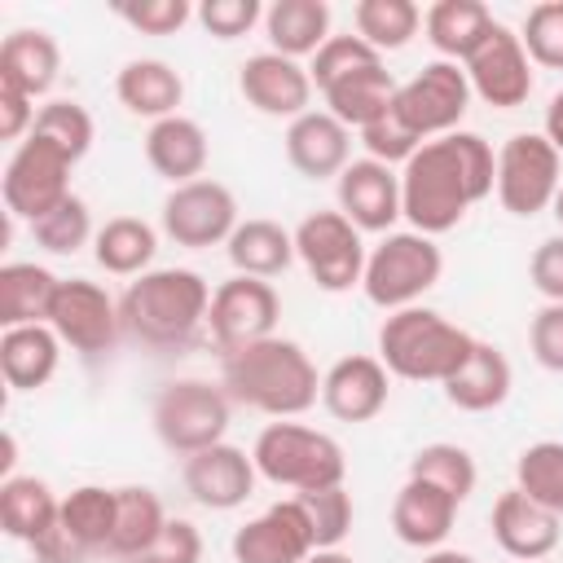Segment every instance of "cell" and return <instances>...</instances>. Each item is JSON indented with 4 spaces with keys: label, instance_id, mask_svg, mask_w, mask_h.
Instances as JSON below:
<instances>
[{
    "label": "cell",
    "instance_id": "cell-49",
    "mask_svg": "<svg viewBox=\"0 0 563 563\" xmlns=\"http://www.w3.org/2000/svg\"><path fill=\"white\" fill-rule=\"evenodd\" d=\"M528 347L541 369L563 374V303H541L528 321Z\"/></svg>",
    "mask_w": 563,
    "mask_h": 563
},
{
    "label": "cell",
    "instance_id": "cell-37",
    "mask_svg": "<svg viewBox=\"0 0 563 563\" xmlns=\"http://www.w3.org/2000/svg\"><path fill=\"white\" fill-rule=\"evenodd\" d=\"M154 251H158V233L141 216H114L92 238L97 264L106 273H114V277H141V273H150Z\"/></svg>",
    "mask_w": 563,
    "mask_h": 563
},
{
    "label": "cell",
    "instance_id": "cell-42",
    "mask_svg": "<svg viewBox=\"0 0 563 563\" xmlns=\"http://www.w3.org/2000/svg\"><path fill=\"white\" fill-rule=\"evenodd\" d=\"M295 501L308 515V528H312L317 550H339L343 537L352 532V519H356L352 493L343 484H334V488H317V493H295Z\"/></svg>",
    "mask_w": 563,
    "mask_h": 563
},
{
    "label": "cell",
    "instance_id": "cell-20",
    "mask_svg": "<svg viewBox=\"0 0 563 563\" xmlns=\"http://www.w3.org/2000/svg\"><path fill=\"white\" fill-rule=\"evenodd\" d=\"M387 396H391V374H387V365L378 356L352 352V356H339L321 374V405L339 422L378 418L387 409Z\"/></svg>",
    "mask_w": 563,
    "mask_h": 563
},
{
    "label": "cell",
    "instance_id": "cell-52",
    "mask_svg": "<svg viewBox=\"0 0 563 563\" xmlns=\"http://www.w3.org/2000/svg\"><path fill=\"white\" fill-rule=\"evenodd\" d=\"M35 101L31 97H22V92H13V88H0V136L4 141H26L31 136V128H35Z\"/></svg>",
    "mask_w": 563,
    "mask_h": 563
},
{
    "label": "cell",
    "instance_id": "cell-26",
    "mask_svg": "<svg viewBox=\"0 0 563 563\" xmlns=\"http://www.w3.org/2000/svg\"><path fill=\"white\" fill-rule=\"evenodd\" d=\"M114 97L128 114L136 119H172L180 114V101H185V79L176 75V66L158 62V57H132L119 75H114Z\"/></svg>",
    "mask_w": 563,
    "mask_h": 563
},
{
    "label": "cell",
    "instance_id": "cell-40",
    "mask_svg": "<svg viewBox=\"0 0 563 563\" xmlns=\"http://www.w3.org/2000/svg\"><path fill=\"white\" fill-rule=\"evenodd\" d=\"M409 475L440 484V488H444L449 497H457V501H466V497L475 493V479H479L475 457H471L462 444H449V440L422 444V449L409 457Z\"/></svg>",
    "mask_w": 563,
    "mask_h": 563
},
{
    "label": "cell",
    "instance_id": "cell-48",
    "mask_svg": "<svg viewBox=\"0 0 563 563\" xmlns=\"http://www.w3.org/2000/svg\"><path fill=\"white\" fill-rule=\"evenodd\" d=\"M119 18L141 35H176L194 18V9L189 0H136V4H119Z\"/></svg>",
    "mask_w": 563,
    "mask_h": 563
},
{
    "label": "cell",
    "instance_id": "cell-15",
    "mask_svg": "<svg viewBox=\"0 0 563 563\" xmlns=\"http://www.w3.org/2000/svg\"><path fill=\"white\" fill-rule=\"evenodd\" d=\"M462 70L471 79V92L497 110H515L532 97V57H528L519 31H510L506 22H493V31L462 62Z\"/></svg>",
    "mask_w": 563,
    "mask_h": 563
},
{
    "label": "cell",
    "instance_id": "cell-43",
    "mask_svg": "<svg viewBox=\"0 0 563 563\" xmlns=\"http://www.w3.org/2000/svg\"><path fill=\"white\" fill-rule=\"evenodd\" d=\"M31 238H35L44 251H53V255H75L88 238H97V233H92V211H88V202H84L79 194H70L66 202H57L48 216H40V220L31 224Z\"/></svg>",
    "mask_w": 563,
    "mask_h": 563
},
{
    "label": "cell",
    "instance_id": "cell-55",
    "mask_svg": "<svg viewBox=\"0 0 563 563\" xmlns=\"http://www.w3.org/2000/svg\"><path fill=\"white\" fill-rule=\"evenodd\" d=\"M303 563H352V554H343V550H312Z\"/></svg>",
    "mask_w": 563,
    "mask_h": 563
},
{
    "label": "cell",
    "instance_id": "cell-21",
    "mask_svg": "<svg viewBox=\"0 0 563 563\" xmlns=\"http://www.w3.org/2000/svg\"><path fill=\"white\" fill-rule=\"evenodd\" d=\"M493 541L515 559V563H537L559 545V515L545 510L541 501H532L523 488H506L493 501Z\"/></svg>",
    "mask_w": 563,
    "mask_h": 563
},
{
    "label": "cell",
    "instance_id": "cell-38",
    "mask_svg": "<svg viewBox=\"0 0 563 563\" xmlns=\"http://www.w3.org/2000/svg\"><path fill=\"white\" fill-rule=\"evenodd\" d=\"M352 26L374 53H396L418 35L422 9L413 0H356Z\"/></svg>",
    "mask_w": 563,
    "mask_h": 563
},
{
    "label": "cell",
    "instance_id": "cell-11",
    "mask_svg": "<svg viewBox=\"0 0 563 563\" xmlns=\"http://www.w3.org/2000/svg\"><path fill=\"white\" fill-rule=\"evenodd\" d=\"M471 79L457 62H427L413 79H405L396 88V114L405 119V128L418 136V141H435V136H449L457 132V123L466 119L471 110Z\"/></svg>",
    "mask_w": 563,
    "mask_h": 563
},
{
    "label": "cell",
    "instance_id": "cell-46",
    "mask_svg": "<svg viewBox=\"0 0 563 563\" xmlns=\"http://www.w3.org/2000/svg\"><path fill=\"white\" fill-rule=\"evenodd\" d=\"M361 145H365V158H378V163H387V167H405L427 141H418L409 128H405V119L396 114V106L383 114V119H374L369 128H361Z\"/></svg>",
    "mask_w": 563,
    "mask_h": 563
},
{
    "label": "cell",
    "instance_id": "cell-4",
    "mask_svg": "<svg viewBox=\"0 0 563 563\" xmlns=\"http://www.w3.org/2000/svg\"><path fill=\"white\" fill-rule=\"evenodd\" d=\"M475 347V334L440 317L435 308H400L387 312L378 325V361L387 374L409 378V383H449Z\"/></svg>",
    "mask_w": 563,
    "mask_h": 563
},
{
    "label": "cell",
    "instance_id": "cell-5",
    "mask_svg": "<svg viewBox=\"0 0 563 563\" xmlns=\"http://www.w3.org/2000/svg\"><path fill=\"white\" fill-rule=\"evenodd\" d=\"M251 457H255V471L277 484V488H290V493H317V488H334L343 484L347 475V457H343V444L317 427H303V422H268L255 444H251Z\"/></svg>",
    "mask_w": 563,
    "mask_h": 563
},
{
    "label": "cell",
    "instance_id": "cell-3",
    "mask_svg": "<svg viewBox=\"0 0 563 563\" xmlns=\"http://www.w3.org/2000/svg\"><path fill=\"white\" fill-rule=\"evenodd\" d=\"M211 312V286L194 268H150L128 282L119 295L123 334L154 352H176L194 343V334L207 325Z\"/></svg>",
    "mask_w": 563,
    "mask_h": 563
},
{
    "label": "cell",
    "instance_id": "cell-23",
    "mask_svg": "<svg viewBox=\"0 0 563 563\" xmlns=\"http://www.w3.org/2000/svg\"><path fill=\"white\" fill-rule=\"evenodd\" d=\"M286 158L308 180H339L352 163V128H343L330 110H308L286 128Z\"/></svg>",
    "mask_w": 563,
    "mask_h": 563
},
{
    "label": "cell",
    "instance_id": "cell-7",
    "mask_svg": "<svg viewBox=\"0 0 563 563\" xmlns=\"http://www.w3.org/2000/svg\"><path fill=\"white\" fill-rule=\"evenodd\" d=\"M229 391L220 383H207V378H176L167 383L158 396H154V409H150V422H154V435L163 440V449L189 457V453H202L211 444L224 440L229 431Z\"/></svg>",
    "mask_w": 563,
    "mask_h": 563
},
{
    "label": "cell",
    "instance_id": "cell-50",
    "mask_svg": "<svg viewBox=\"0 0 563 563\" xmlns=\"http://www.w3.org/2000/svg\"><path fill=\"white\" fill-rule=\"evenodd\" d=\"M136 563H202V532L189 519H167L158 541Z\"/></svg>",
    "mask_w": 563,
    "mask_h": 563
},
{
    "label": "cell",
    "instance_id": "cell-16",
    "mask_svg": "<svg viewBox=\"0 0 563 563\" xmlns=\"http://www.w3.org/2000/svg\"><path fill=\"white\" fill-rule=\"evenodd\" d=\"M238 92L246 106H255L268 119H299L312 110V75L295 57H282L273 48L251 53L238 66Z\"/></svg>",
    "mask_w": 563,
    "mask_h": 563
},
{
    "label": "cell",
    "instance_id": "cell-17",
    "mask_svg": "<svg viewBox=\"0 0 563 563\" xmlns=\"http://www.w3.org/2000/svg\"><path fill=\"white\" fill-rule=\"evenodd\" d=\"M229 550H233V563H303L317 550V541L303 506L286 497V501H273L264 515L246 519L233 532Z\"/></svg>",
    "mask_w": 563,
    "mask_h": 563
},
{
    "label": "cell",
    "instance_id": "cell-28",
    "mask_svg": "<svg viewBox=\"0 0 563 563\" xmlns=\"http://www.w3.org/2000/svg\"><path fill=\"white\" fill-rule=\"evenodd\" d=\"M114 515H119V493L101 488V484H79L62 497V515H57V532L75 545V554L88 563L92 554H110V537H114Z\"/></svg>",
    "mask_w": 563,
    "mask_h": 563
},
{
    "label": "cell",
    "instance_id": "cell-39",
    "mask_svg": "<svg viewBox=\"0 0 563 563\" xmlns=\"http://www.w3.org/2000/svg\"><path fill=\"white\" fill-rule=\"evenodd\" d=\"M515 488L563 519V440H537L515 462Z\"/></svg>",
    "mask_w": 563,
    "mask_h": 563
},
{
    "label": "cell",
    "instance_id": "cell-54",
    "mask_svg": "<svg viewBox=\"0 0 563 563\" xmlns=\"http://www.w3.org/2000/svg\"><path fill=\"white\" fill-rule=\"evenodd\" d=\"M422 563H479V559H475V554H466V550H444V545H440V550H427V559H422Z\"/></svg>",
    "mask_w": 563,
    "mask_h": 563
},
{
    "label": "cell",
    "instance_id": "cell-18",
    "mask_svg": "<svg viewBox=\"0 0 563 563\" xmlns=\"http://www.w3.org/2000/svg\"><path fill=\"white\" fill-rule=\"evenodd\" d=\"M334 198H339V211L361 233H391V224L405 216L400 211V172L378 158H352L334 180Z\"/></svg>",
    "mask_w": 563,
    "mask_h": 563
},
{
    "label": "cell",
    "instance_id": "cell-41",
    "mask_svg": "<svg viewBox=\"0 0 563 563\" xmlns=\"http://www.w3.org/2000/svg\"><path fill=\"white\" fill-rule=\"evenodd\" d=\"M31 132L44 136V141H53L57 150H66L75 163L92 150V136H97L92 114H88L79 101H70V97H53V101H44L40 114H35V128H31Z\"/></svg>",
    "mask_w": 563,
    "mask_h": 563
},
{
    "label": "cell",
    "instance_id": "cell-36",
    "mask_svg": "<svg viewBox=\"0 0 563 563\" xmlns=\"http://www.w3.org/2000/svg\"><path fill=\"white\" fill-rule=\"evenodd\" d=\"M114 493H119V515H114L110 559L136 563V559L158 541V532L167 528V510H163L158 493L145 488V484H123V488H114Z\"/></svg>",
    "mask_w": 563,
    "mask_h": 563
},
{
    "label": "cell",
    "instance_id": "cell-24",
    "mask_svg": "<svg viewBox=\"0 0 563 563\" xmlns=\"http://www.w3.org/2000/svg\"><path fill=\"white\" fill-rule=\"evenodd\" d=\"M57 70H62V48L48 31L18 26V31L4 35V44H0V88H13L22 97L40 101L57 84Z\"/></svg>",
    "mask_w": 563,
    "mask_h": 563
},
{
    "label": "cell",
    "instance_id": "cell-8",
    "mask_svg": "<svg viewBox=\"0 0 563 563\" xmlns=\"http://www.w3.org/2000/svg\"><path fill=\"white\" fill-rule=\"evenodd\" d=\"M563 189V154L541 132H515L497 150V202L510 216H541Z\"/></svg>",
    "mask_w": 563,
    "mask_h": 563
},
{
    "label": "cell",
    "instance_id": "cell-19",
    "mask_svg": "<svg viewBox=\"0 0 563 563\" xmlns=\"http://www.w3.org/2000/svg\"><path fill=\"white\" fill-rule=\"evenodd\" d=\"M180 479H185V493L207 506V510H238L251 493H255V457L238 444H211L202 453H189L185 466H180Z\"/></svg>",
    "mask_w": 563,
    "mask_h": 563
},
{
    "label": "cell",
    "instance_id": "cell-33",
    "mask_svg": "<svg viewBox=\"0 0 563 563\" xmlns=\"http://www.w3.org/2000/svg\"><path fill=\"white\" fill-rule=\"evenodd\" d=\"M396 79H391V70L378 62V66H365V70H356V75H347V79H339V84H330L321 97H325V110L343 123V128H369L374 119H383L387 110H391V101H396Z\"/></svg>",
    "mask_w": 563,
    "mask_h": 563
},
{
    "label": "cell",
    "instance_id": "cell-45",
    "mask_svg": "<svg viewBox=\"0 0 563 563\" xmlns=\"http://www.w3.org/2000/svg\"><path fill=\"white\" fill-rule=\"evenodd\" d=\"M532 66L563 70V0H541L528 9L523 31H519Z\"/></svg>",
    "mask_w": 563,
    "mask_h": 563
},
{
    "label": "cell",
    "instance_id": "cell-13",
    "mask_svg": "<svg viewBox=\"0 0 563 563\" xmlns=\"http://www.w3.org/2000/svg\"><path fill=\"white\" fill-rule=\"evenodd\" d=\"M238 198L229 185L202 176L189 185H176L163 198V233L185 246V251H202V246H220L233 238L238 229Z\"/></svg>",
    "mask_w": 563,
    "mask_h": 563
},
{
    "label": "cell",
    "instance_id": "cell-14",
    "mask_svg": "<svg viewBox=\"0 0 563 563\" xmlns=\"http://www.w3.org/2000/svg\"><path fill=\"white\" fill-rule=\"evenodd\" d=\"M277 317H282V299H277L273 282L238 273V277H229V282H220L211 290L207 330H211L220 352H233V347L268 339L277 330Z\"/></svg>",
    "mask_w": 563,
    "mask_h": 563
},
{
    "label": "cell",
    "instance_id": "cell-34",
    "mask_svg": "<svg viewBox=\"0 0 563 563\" xmlns=\"http://www.w3.org/2000/svg\"><path fill=\"white\" fill-rule=\"evenodd\" d=\"M224 251H229V264L242 277L268 282V277H277V273L290 268V260H295V233L282 229L277 220H242L233 229V238L224 242Z\"/></svg>",
    "mask_w": 563,
    "mask_h": 563
},
{
    "label": "cell",
    "instance_id": "cell-27",
    "mask_svg": "<svg viewBox=\"0 0 563 563\" xmlns=\"http://www.w3.org/2000/svg\"><path fill=\"white\" fill-rule=\"evenodd\" d=\"M510 387H515V369H510L506 352L484 343V339H475L466 365L444 383V400L453 409H462V413H488V409L506 405Z\"/></svg>",
    "mask_w": 563,
    "mask_h": 563
},
{
    "label": "cell",
    "instance_id": "cell-6",
    "mask_svg": "<svg viewBox=\"0 0 563 563\" xmlns=\"http://www.w3.org/2000/svg\"><path fill=\"white\" fill-rule=\"evenodd\" d=\"M440 273H444V255H440L435 238H427L418 229H391V233H383L378 246H369L361 290L374 308L400 312V308H413L440 282Z\"/></svg>",
    "mask_w": 563,
    "mask_h": 563
},
{
    "label": "cell",
    "instance_id": "cell-29",
    "mask_svg": "<svg viewBox=\"0 0 563 563\" xmlns=\"http://www.w3.org/2000/svg\"><path fill=\"white\" fill-rule=\"evenodd\" d=\"M62 515V497L35 479V475H9L0 479V528L4 537L22 541V545H40Z\"/></svg>",
    "mask_w": 563,
    "mask_h": 563
},
{
    "label": "cell",
    "instance_id": "cell-35",
    "mask_svg": "<svg viewBox=\"0 0 563 563\" xmlns=\"http://www.w3.org/2000/svg\"><path fill=\"white\" fill-rule=\"evenodd\" d=\"M57 273H48L44 264H26V260H9L0 268V325H40L48 321V303L57 295Z\"/></svg>",
    "mask_w": 563,
    "mask_h": 563
},
{
    "label": "cell",
    "instance_id": "cell-53",
    "mask_svg": "<svg viewBox=\"0 0 563 563\" xmlns=\"http://www.w3.org/2000/svg\"><path fill=\"white\" fill-rule=\"evenodd\" d=\"M541 136L563 154V88L550 97V106H545V123H541Z\"/></svg>",
    "mask_w": 563,
    "mask_h": 563
},
{
    "label": "cell",
    "instance_id": "cell-51",
    "mask_svg": "<svg viewBox=\"0 0 563 563\" xmlns=\"http://www.w3.org/2000/svg\"><path fill=\"white\" fill-rule=\"evenodd\" d=\"M528 282L545 303H563V233L545 238L528 260Z\"/></svg>",
    "mask_w": 563,
    "mask_h": 563
},
{
    "label": "cell",
    "instance_id": "cell-56",
    "mask_svg": "<svg viewBox=\"0 0 563 563\" xmlns=\"http://www.w3.org/2000/svg\"><path fill=\"white\" fill-rule=\"evenodd\" d=\"M554 220H559V229H563V189H559V198H554Z\"/></svg>",
    "mask_w": 563,
    "mask_h": 563
},
{
    "label": "cell",
    "instance_id": "cell-22",
    "mask_svg": "<svg viewBox=\"0 0 563 563\" xmlns=\"http://www.w3.org/2000/svg\"><path fill=\"white\" fill-rule=\"evenodd\" d=\"M457 497H449L440 484L409 475L391 501V532L396 541L413 545V550H440L444 537L457 523Z\"/></svg>",
    "mask_w": 563,
    "mask_h": 563
},
{
    "label": "cell",
    "instance_id": "cell-44",
    "mask_svg": "<svg viewBox=\"0 0 563 563\" xmlns=\"http://www.w3.org/2000/svg\"><path fill=\"white\" fill-rule=\"evenodd\" d=\"M378 62H383V53H374L356 31H347V35H330V40L317 48L308 75H312V88L325 92L330 84H339V79H347V75H356V70H365V66H378Z\"/></svg>",
    "mask_w": 563,
    "mask_h": 563
},
{
    "label": "cell",
    "instance_id": "cell-30",
    "mask_svg": "<svg viewBox=\"0 0 563 563\" xmlns=\"http://www.w3.org/2000/svg\"><path fill=\"white\" fill-rule=\"evenodd\" d=\"M62 361V339L53 334L48 321L40 325H13L0 334V374L13 391H35L57 374Z\"/></svg>",
    "mask_w": 563,
    "mask_h": 563
},
{
    "label": "cell",
    "instance_id": "cell-1",
    "mask_svg": "<svg viewBox=\"0 0 563 563\" xmlns=\"http://www.w3.org/2000/svg\"><path fill=\"white\" fill-rule=\"evenodd\" d=\"M497 185V154L479 132H449L427 141L400 167V211L409 229L440 238L466 220Z\"/></svg>",
    "mask_w": 563,
    "mask_h": 563
},
{
    "label": "cell",
    "instance_id": "cell-25",
    "mask_svg": "<svg viewBox=\"0 0 563 563\" xmlns=\"http://www.w3.org/2000/svg\"><path fill=\"white\" fill-rule=\"evenodd\" d=\"M207 158H211V145H207V132H202L198 119L172 114V119L150 123V132H145V163L163 180H172V189L189 185V180H202Z\"/></svg>",
    "mask_w": 563,
    "mask_h": 563
},
{
    "label": "cell",
    "instance_id": "cell-10",
    "mask_svg": "<svg viewBox=\"0 0 563 563\" xmlns=\"http://www.w3.org/2000/svg\"><path fill=\"white\" fill-rule=\"evenodd\" d=\"M70 167H75V158L66 150H57L53 141L35 136V132L22 145H13L9 163H4V176H0L9 220L35 224L57 202H66L70 198Z\"/></svg>",
    "mask_w": 563,
    "mask_h": 563
},
{
    "label": "cell",
    "instance_id": "cell-2",
    "mask_svg": "<svg viewBox=\"0 0 563 563\" xmlns=\"http://www.w3.org/2000/svg\"><path fill=\"white\" fill-rule=\"evenodd\" d=\"M220 387L229 391V400L277 422L299 418L321 400V374L312 356L282 334L220 352Z\"/></svg>",
    "mask_w": 563,
    "mask_h": 563
},
{
    "label": "cell",
    "instance_id": "cell-47",
    "mask_svg": "<svg viewBox=\"0 0 563 563\" xmlns=\"http://www.w3.org/2000/svg\"><path fill=\"white\" fill-rule=\"evenodd\" d=\"M194 18L202 22L207 35H216V40H238V35H246L255 22H264V9H260V0H202V4L194 9Z\"/></svg>",
    "mask_w": 563,
    "mask_h": 563
},
{
    "label": "cell",
    "instance_id": "cell-9",
    "mask_svg": "<svg viewBox=\"0 0 563 563\" xmlns=\"http://www.w3.org/2000/svg\"><path fill=\"white\" fill-rule=\"evenodd\" d=\"M295 260L308 268L317 290L343 295L365 277V238L343 211H308L295 224Z\"/></svg>",
    "mask_w": 563,
    "mask_h": 563
},
{
    "label": "cell",
    "instance_id": "cell-31",
    "mask_svg": "<svg viewBox=\"0 0 563 563\" xmlns=\"http://www.w3.org/2000/svg\"><path fill=\"white\" fill-rule=\"evenodd\" d=\"M493 22L497 18L479 0H435L422 13L427 44L440 53V62H457V66L484 44V35L493 31Z\"/></svg>",
    "mask_w": 563,
    "mask_h": 563
},
{
    "label": "cell",
    "instance_id": "cell-32",
    "mask_svg": "<svg viewBox=\"0 0 563 563\" xmlns=\"http://www.w3.org/2000/svg\"><path fill=\"white\" fill-rule=\"evenodd\" d=\"M264 35L268 48L282 57H317V48L330 40V4L325 0H273L264 9Z\"/></svg>",
    "mask_w": 563,
    "mask_h": 563
},
{
    "label": "cell",
    "instance_id": "cell-12",
    "mask_svg": "<svg viewBox=\"0 0 563 563\" xmlns=\"http://www.w3.org/2000/svg\"><path fill=\"white\" fill-rule=\"evenodd\" d=\"M48 325L70 352H79L88 361L114 352V343L123 334L119 299H110V290L88 282V277H62L57 282V295L48 303Z\"/></svg>",
    "mask_w": 563,
    "mask_h": 563
}]
</instances>
